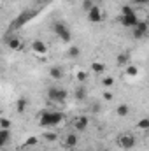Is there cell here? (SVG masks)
<instances>
[{
  "instance_id": "1",
  "label": "cell",
  "mask_w": 149,
  "mask_h": 151,
  "mask_svg": "<svg viewBox=\"0 0 149 151\" xmlns=\"http://www.w3.org/2000/svg\"><path fill=\"white\" fill-rule=\"evenodd\" d=\"M65 121V114L60 113V111H42L39 114V125L42 128H53V127H58Z\"/></svg>"
},
{
  "instance_id": "2",
  "label": "cell",
  "mask_w": 149,
  "mask_h": 151,
  "mask_svg": "<svg viewBox=\"0 0 149 151\" xmlns=\"http://www.w3.org/2000/svg\"><path fill=\"white\" fill-rule=\"evenodd\" d=\"M119 25H123L125 28H135L139 25V14L133 11L132 5H123L121 7V14H119Z\"/></svg>"
},
{
  "instance_id": "3",
  "label": "cell",
  "mask_w": 149,
  "mask_h": 151,
  "mask_svg": "<svg viewBox=\"0 0 149 151\" xmlns=\"http://www.w3.org/2000/svg\"><path fill=\"white\" fill-rule=\"evenodd\" d=\"M69 93L65 88H58V86H49L47 88V100L51 104H63L67 100Z\"/></svg>"
},
{
  "instance_id": "4",
  "label": "cell",
  "mask_w": 149,
  "mask_h": 151,
  "mask_svg": "<svg viewBox=\"0 0 149 151\" xmlns=\"http://www.w3.org/2000/svg\"><path fill=\"white\" fill-rule=\"evenodd\" d=\"M116 142H117V146H119L121 150H132V148H135L137 139H135V135H133L132 132H123V134L117 135Z\"/></svg>"
},
{
  "instance_id": "5",
  "label": "cell",
  "mask_w": 149,
  "mask_h": 151,
  "mask_svg": "<svg viewBox=\"0 0 149 151\" xmlns=\"http://www.w3.org/2000/svg\"><path fill=\"white\" fill-rule=\"evenodd\" d=\"M53 30H54L56 37H60L63 42H70V39H72V32H70V28H69L63 21H56V23L53 25Z\"/></svg>"
},
{
  "instance_id": "6",
  "label": "cell",
  "mask_w": 149,
  "mask_h": 151,
  "mask_svg": "<svg viewBox=\"0 0 149 151\" xmlns=\"http://www.w3.org/2000/svg\"><path fill=\"white\" fill-rule=\"evenodd\" d=\"M70 127H72V130H75V132H84L90 127V118L84 116V114L74 116L72 121H70Z\"/></svg>"
},
{
  "instance_id": "7",
  "label": "cell",
  "mask_w": 149,
  "mask_h": 151,
  "mask_svg": "<svg viewBox=\"0 0 149 151\" xmlns=\"http://www.w3.org/2000/svg\"><path fill=\"white\" fill-rule=\"evenodd\" d=\"M30 51L37 56L39 60H46V55H47V44L44 40H34L30 44Z\"/></svg>"
},
{
  "instance_id": "8",
  "label": "cell",
  "mask_w": 149,
  "mask_h": 151,
  "mask_svg": "<svg viewBox=\"0 0 149 151\" xmlns=\"http://www.w3.org/2000/svg\"><path fill=\"white\" fill-rule=\"evenodd\" d=\"M86 16H88V21H90V23H100V21H104L105 12H104L102 5H100V4H97L90 12H86Z\"/></svg>"
},
{
  "instance_id": "9",
  "label": "cell",
  "mask_w": 149,
  "mask_h": 151,
  "mask_svg": "<svg viewBox=\"0 0 149 151\" xmlns=\"http://www.w3.org/2000/svg\"><path fill=\"white\" fill-rule=\"evenodd\" d=\"M148 34H149V23L146 21V19H140L139 25H137L135 28H132V35H133V39H142V37H146Z\"/></svg>"
},
{
  "instance_id": "10",
  "label": "cell",
  "mask_w": 149,
  "mask_h": 151,
  "mask_svg": "<svg viewBox=\"0 0 149 151\" xmlns=\"http://www.w3.org/2000/svg\"><path fill=\"white\" fill-rule=\"evenodd\" d=\"M35 14H37V11H25L23 14H19V16H18V19L14 21V25H12V27H14V28H19V27H23V25H25L27 21H30V19H32Z\"/></svg>"
},
{
  "instance_id": "11",
  "label": "cell",
  "mask_w": 149,
  "mask_h": 151,
  "mask_svg": "<svg viewBox=\"0 0 149 151\" xmlns=\"http://www.w3.org/2000/svg\"><path fill=\"white\" fill-rule=\"evenodd\" d=\"M75 146H77V135L74 132H69L65 135V139H63V148H72L74 150Z\"/></svg>"
},
{
  "instance_id": "12",
  "label": "cell",
  "mask_w": 149,
  "mask_h": 151,
  "mask_svg": "<svg viewBox=\"0 0 149 151\" xmlns=\"http://www.w3.org/2000/svg\"><path fill=\"white\" fill-rule=\"evenodd\" d=\"M74 97L77 102H84L86 100V97H88V91H86V86L84 84H79L77 88L74 90Z\"/></svg>"
},
{
  "instance_id": "13",
  "label": "cell",
  "mask_w": 149,
  "mask_h": 151,
  "mask_svg": "<svg viewBox=\"0 0 149 151\" xmlns=\"http://www.w3.org/2000/svg\"><path fill=\"white\" fill-rule=\"evenodd\" d=\"M7 44H9V47L12 49V51H21L23 47H25V44H23V40L19 37H11L7 40Z\"/></svg>"
},
{
  "instance_id": "14",
  "label": "cell",
  "mask_w": 149,
  "mask_h": 151,
  "mask_svg": "<svg viewBox=\"0 0 149 151\" xmlns=\"http://www.w3.org/2000/svg\"><path fill=\"white\" fill-rule=\"evenodd\" d=\"M116 63H117L119 67L130 65V63H132V62H130V55H128V53H119V55L116 56Z\"/></svg>"
},
{
  "instance_id": "15",
  "label": "cell",
  "mask_w": 149,
  "mask_h": 151,
  "mask_svg": "<svg viewBox=\"0 0 149 151\" xmlns=\"http://www.w3.org/2000/svg\"><path fill=\"white\" fill-rule=\"evenodd\" d=\"M27 107H28V99L27 97H19L18 100H16V111L21 114L27 111Z\"/></svg>"
},
{
  "instance_id": "16",
  "label": "cell",
  "mask_w": 149,
  "mask_h": 151,
  "mask_svg": "<svg viewBox=\"0 0 149 151\" xmlns=\"http://www.w3.org/2000/svg\"><path fill=\"white\" fill-rule=\"evenodd\" d=\"M49 77L54 79V81L63 79V69H62V67H51V69H49Z\"/></svg>"
},
{
  "instance_id": "17",
  "label": "cell",
  "mask_w": 149,
  "mask_h": 151,
  "mask_svg": "<svg viewBox=\"0 0 149 151\" xmlns=\"http://www.w3.org/2000/svg\"><path fill=\"white\" fill-rule=\"evenodd\" d=\"M91 70H93L95 74L102 76L104 72H105V65H104V62H98V60L91 62Z\"/></svg>"
},
{
  "instance_id": "18",
  "label": "cell",
  "mask_w": 149,
  "mask_h": 151,
  "mask_svg": "<svg viewBox=\"0 0 149 151\" xmlns=\"http://www.w3.org/2000/svg\"><path fill=\"white\" fill-rule=\"evenodd\" d=\"M139 72H140V69H139L135 63H130V65H126V67H125V74L130 76V77H137Z\"/></svg>"
},
{
  "instance_id": "19",
  "label": "cell",
  "mask_w": 149,
  "mask_h": 151,
  "mask_svg": "<svg viewBox=\"0 0 149 151\" xmlns=\"http://www.w3.org/2000/svg\"><path fill=\"white\" fill-rule=\"evenodd\" d=\"M116 114H117L119 118H126V116L130 114V106H128V104H119V106L116 107Z\"/></svg>"
},
{
  "instance_id": "20",
  "label": "cell",
  "mask_w": 149,
  "mask_h": 151,
  "mask_svg": "<svg viewBox=\"0 0 149 151\" xmlns=\"http://www.w3.org/2000/svg\"><path fill=\"white\" fill-rule=\"evenodd\" d=\"M137 128L142 130V132H149V116L148 118H140L137 121Z\"/></svg>"
},
{
  "instance_id": "21",
  "label": "cell",
  "mask_w": 149,
  "mask_h": 151,
  "mask_svg": "<svg viewBox=\"0 0 149 151\" xmlns=\"http://www.w3.org/2000/svg\"><path fill=\"white\" fill-rule=\"evenodd\" d=\"M88 79V70H84V69H77L75 70V81L77 83H84Z\"/></svg>"
},
{
  "instance_id": "22",
  "label": "cell",
  "mask_w": 149,
  "mask_h": 151,
  "mask_svg": "<svg viewBox=\"0 0 149 151\" xmlns=\"http://www.w3.org/2000/svg\"><path fill=\"white\" fill-rule=\"evenodd\" d=\"M79 55H81V49H79L77 46H70V47L67 49V56H69V58H72V60L79 58Z\"/></svg>"
},
{
  "instance_id": "23",
  "label": "cell",
  "mask_w": 149,
  "mask_h": 151,
  "mask_svg": "<svg viewBox=\"0 0 149 151\" xmlns=\"http://www.w3.org/2000/svg\"><path fill=\"white\" fill-rule=\"evenodd\" d=\"M9 139H11L9 130H0V146H7Z\"/></svg>"
},
{
  "instance_id": "24",
  "label": "cell",
  "mask_w": 149,
  "mask_h": 151,
  "mask_svg": "<svg viewBox=\"0 0 149 151\" xmlns=\"http://www.w3.org/2000/svg\"><path fill=\"white\" fill-rule=\"evenodd\" d=\"M95 5H97V2H95V0H82V4H81V7H82V11H84V12H90Z\"/></svg>"
},
{
  "instance_id": "25",
  "label": "cell",
  "mask_w": 149,
  "mask_h": 151,
  "mask_svg": "<svg viewBox=\"0 0 149 151\" xmlns=\"http://www.w3.org/2000/svg\"><path fill=\"white\" fill-rule=\"evenodd\" d=\"M114 83H116V81H114V77H112V76H104V77H102V86H104V88H107V90L114 86Z\"/></svg>"
},
{
  "instance_id": "26",
  "label": "cell",
  "mask_w": 149,
  "mask_h": 151,
  "mask_svg": "<svg viewBox=\"0 0 149 151\" xmlns=\"http://www.w3.org/2000/svg\"><path fill=\"white\" fill-rule=\"evenodd\" d=\"M44 141H47V142H56V141H58V132H46V134H44Z\"/></svg>"
},
{
  "instance_id": "27",
  "label": "cell",
  "mask_w": 149,
  "mask_h": 151,
  "mask_svg": "<svg viewBox=\"0 0 149 151\" xmlns=\"http://www.w3.org/2000/svg\"><path fill=\"white\" fill-rule=\"evenodd\" d=\"M11 127V121L7 118H0V130H9Z\"/></svg>"
},
{
  "instance_id": "28",
  "label": "cell",
  "mask_w": 149,
  "mask_h": 151,
  "mask_svg": "<svg viewBox=\"0 0 149 151\" xmlns=\"http://www.w3.org/2000/svg\"><path fill=\"white\" fill-rule=\"evenodd\" d=\"M102 97H104V100H107V102H111L112 99H114V95H112V91H109L107 88H105V91H104V95H102Z\"/></svg>"
},
{
  "instance_id": "29",
  "label": "cell",
  "mask_w": 149,
  "mask_h": 151,
  "mask_svg": "<svg viewBox=\"0 0 149 151\" xmlns=\"http://www.w3.org/2000/svg\"><path fill=\"white\" fill-rule=\"evenodd\" d=\"M37 142H39L37 137H30V139H27V141H25V146H35Z\"/></svg>"
},
{
  "instance_id": "30",
  "label": "cell",
  "mask_w": 149,
  "mask_h": 151,
  "mask_svg": "<svg viewBox=\"0 0 149 151\" xmlns=\"http://www.w3.org/2000/svg\"><path fill=\"white\" fill-rule=\"evenodd\" d=\"M91 109H93V113H100V106H97V104H95Z\"/></svg>"
},
{
  "instance_id": "31",
  "label": "cell",
  "mask_w": 149,
  "mask_h": 151,
  "mask_svg": "<svg viewBox=\"0 0 149 151\" xmlns=\"http://www.w3.org/2000/svg\"><path fill=\"white\" fill-rule=\"evenodd\" d=\"M133 2H135V4H148L149 0H133Z\"/></svg>"
},
{
  "instance_id": "32",
  "label": "cell",
  "mask_w": 149,
  "mask_h": 151,
  "mask_svg": "<svg viewBox=\"0 0 149 151\" xmlns=\"http://www.w3.org/2000/svg\"><path fill=\"white\" fill-rule=\"evenodd\" d=\"M95 2H97V4H102V0H95Z\"/></svg>"
},
{
  "instance_id": "33",
  "label": "cell",
  "mask_w": 149,
  "mask_h": 151,
  "mask_svg": "<svg viewBox=\"0 0 149 151\" xmlns=\"http://www.w3.org/2000/svg\"><path fill=\"white\" fill-rule=\"evenodd\" d=\"M63 2H72V0H63Z\"/></svg>"
},
{
  "instance_id": "34",
  "label": "cell",
  "mask_w": 149,
  "mask_h": 151,
  "mask_svg": "<svg viewBox=\"0 0 149 151\" xmlns=\"http://www.w3.org/2000/svg\"><path fill=\"white\" fill-rule=\"evenodd\" d=\"M74 151H79V150H74Z\"/></svg>"
}]
</instances>
